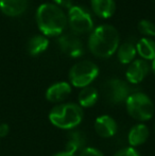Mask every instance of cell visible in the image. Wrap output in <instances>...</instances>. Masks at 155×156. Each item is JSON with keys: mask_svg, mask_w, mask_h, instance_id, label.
<instances>
[{"mask_svg": "<svg viewBox=\"0 0 155 156\" xmlns=\"http://www.w3.org/2000/svg\"><path fill=\"white\" fill-rule=\"evenodd\" d=\"M119 46V33L113 26L103 25L96 28L88 41L90 51L98 58H106L115 53Z\"/></svg>", "mask_w": 155, "mask_h": 156, "instance_id": "1", "label": "cell"}, {"mask_svg": "<svg viewBox=\"0 0 155 156\" xmlns=\"http://www.w3.org/2000/svg\"><path fill=\"white\" fill-rule=\"evenodd\" d=\"M36 20L39 30L48 36L61 35L67 25L66 15L61 8L52 3L39 5L36 13Z\"/></svg>", "mask_w": 155, "mask_h": 156, "instance_id": "2", "label": "cell"}, {"mask_svg": "<svg viewBox=\"0 0 155 156\" xmlns=\"http://www.w3.org/2000/svg\"><path fill=\"white\" fill-rule=\"evenodd\" d=\"M82 119V108L75 103L56 105L49 113L50 122L54 126L63 129H73L81 123Z\"/></svg>", "mask_w": 155, "mask_h": 156, "instance_id": "3", "label": "cell"}, {"mask_svg": "<svg viewBox=\"0 0 155 156\" xmlns=\"http://www.w3.org/2000/svg\"><path fill=\"white\" fill-rule=\"evenodd\" d=\"M128 113L134 119L146 121L153 117L154 105L151 99L143 93L132 94L125 101Z\"/></svg>", "mask_w": 155, "mask_h": 156, "instance_id": "4", "label": "cell"}, {"mask_svg": "<svg viewBox=\"0 0 155 156\" xmlns=\"http://www.w3.org/2000/svg\"><path fill=\"white\" fill-rule=\"evenodd\" d=\"M99 74V69L97 65L90 61H82L72 66L69 72L70 82L76 87L88 86Z\"/></svg>", "mask_w": 155, "mask_h": 156, "instance_id": "5", "label": "cell"}, {"mask_svg": "<svg viewBox=\"0 0 155 156\" xmlns=\"http://www.w3.org/2000/svg\"><path fill=\"white\" fill-rule=\"evenodd\" d=\"M69 23L76 33L89 32L93 27V18L88 11L78 5H72L69 9Z\"/></svg>", "mask_w": 155, "mask_h": 156, "instance_id": "6", "label": "cell"}, {"mask_svg": "<svg viewBox=\"0 0 155 156\" xmlns=\"http://www.w3.org/2000/svg\"><path fill=\"white\" fill-rule=\"evenodd\" d=\"M104 94L106 99L112 103H120L126 101L130 96V87L124 81L119 79H113L104 85Z\"/></svg>", "mask_w": 155, "mask_h": 156, "instance_id": "7", "label": "cell"}, {"mask_svg": "<svg viewBox=\"0 0 155 156\" xmlns=\"http://www.w3.org/2000/svg\"><path fill=\"white\" fill-rule=\"evenodd\" d=\"M58 45L65 54L72 58H78L83 53V44L81 39L73 33L64 34L58 38Z\"/></svg>", "mask_w": 155, "mask_h": 156, "instance_id": "8", "label": "cell"}, {"mask_svg": "<svg viewBox=\"0 0 155 156\" xmlns=\"http://www.w3.org/2000/svg\"><path fill=\"white\" fill-rule=\"evenodd\" d=\"M149 72V65L143 60L134 61L126 70V79L130 83L137 84L145 79Z\"/></svg>", "mask_w": 155, "mask_h": 156, "instance_id": "9", "label": "cell"}, {"mask_svg": "<svg viewBox=\"0 0 155 156\" xmlns=\"http://www.w3.org/2000/svg\"><path fill=\"white\" fill-rule=\"evenodd\" d=\"M95 129L100 137L110 138L116 134L117 123L112 117L107 115L100 116L95 121Z\"/></svg>", "mask_w": 155, "mask_h": 156, "instance_id": "10", "label": "cell"}, {"mask_svg": "<svg viewBox=\"0 0 155 156\" xmlns=\"http://www.w3.org/2000/svg\"><path fill=\"white\" fill-rule=\"evenodd\" d=\"M71 93V87L66 82H58L51 85L46 91V98L52 103L62 102Z\"/></svg>", "mask_w": 155, "mask_h": 156, "instance_id": "11", "label": "cell"}, {"mask_svg": "<svg viewBox=\"0 0 155 156\" xmlns=\"http://www.w3.org/2000/svg\"><path fill=\"white\" fill-rule=\"evenodd\" d=\"M27 0H0V10L6 16H18L26 11Z\"/></svg>", "mask_w": 155, "mask_h": 156, "instance_id": "12", "label": "cell"}, {"mask_svg": "<svg viewBox=\"0 0 155 156\" xmlns=\"http://www.w3.org/2000/svg\"><path fill=\"white\" fill-rule=\"evenodd\" d=\"M149 137V129L147 125L145 124H137L131 129L129 133V144L132 147H137L145 144Z\"/></svg>", "mask_w": 155, "mask_h": 156, "instance_id": "13", "label": "cell"}, {"mask_svg": "<svg viewBox=\"0 0 155 156\" xmlns=\"http://www.w3.org/2000/svg\"><path fill=\"white\" fill-rule=\"evenodd\" d=\"M85 144H86L85 136L81 132L71 131L69 132L68 138H67L65 151L75 154L77 151H82L83 149H85Z\"/></svg>", "mask_w": 155, "mask_h": 156, "instance_id": "14", "label": "cell"}, {"mask_svg": "<svg viewBox=\"0 0 155 156\" xmlns=\"http://www.w3.org/2000/svg\"><path fill=\"white\" fill-rule=\"evenodd\" d=\"M95 13L102 18H108L115 12V1L114 0H91Z\"/></svg>", "mask_w": 155, "mask_h": 156, "instance_id": "15", "label": "cell"}, {"mask_svg": "<svg viewBox=\"0 0 155 156\" xmlns=\"http://www.w3.org/2000/svg\"><path fill=\"white\" fill-rule=\"evenodd\" d=\"M98 101V91L95 87L86 86L82 88L79 94V103L80 106L83 107H91L97 103Z\"/></svg>", "mask_w": 155, "mask_h": 156, "instance_id": "16", "label": "cell"}, {"mask_svg": "<svg viewBox=\"0 0 155 156\" xmlns=\"http://www.w3.org/2000/svg\"><path fill=\"white\" fill-rule=\"evenodd\" d=\"M137 52L146 60H154L155 43L149 38H141L137 44Z\"/></svg>", "mask_w": 155, "mask_h": 156, "instance_id": "17", "label": "cell"}, {"mask_svg": "<svg viewBox=\"0 0 155 156\" xmlns=\"http://www.w3.org/2000/svg\"><path fill=\"white\" fill-rule=\"evenodd\" d=\"M49 41L46 37L41 36V35H36L33 36L29 41L28 44V51L31 55H37V54L44 52L48 48Z\"/></svg>", "mask_w": 155, "mask_h": 156, "instance_id": "18", "label": "cell"}, {"mask_svg": "<svg viewBox=\"0 0 155 156\" xmlns=\"http://www.w3.org/2000/svg\"><path fill=\"white\" fill-rule=\"evenodd\" d=\"M135 55H136V47L132 43L126 41L118 48V60L122 64L131 63L134 60Z\"/></svg>", "mask_w": 155, "mask_h": 156, "instance_id": "19", "label": "cell"}, {"mask_svg": "<svg viewBox=\"0 0 155 156\" xmlns=\"http://www.w3.org/2000/svg\"><path fill=\"white\" fill-rule=\"evenodd\" d=\"M138 29L143 34L146 35H151V36H155V26L153 23L150 20H141L138 23Z\"/></svg>", "mask_w": 155, "mask_h": 156, "instance_id": "20", "label": "cell"}, {"mask_svg": "<svg viewBox=\"0 0 155 156\" xmlns=\"http://www.w3.org/2000/svg\"><path fill=\"white\" fill-rule=\"evenodd\" d=\"M114 156H140L134 148H125L118 151Z\"/></svg>", "mask_w": 155, "mask_h": 156, "instance_id": "21", "label": "cell"}, {"mask_svg": "<svg viewBox=\"0 0 155 156\" xmlns=\"http://www.w3.org/2000/svg\"><path fill=\"white\" fill-rule=\"evenodd\" d=\"M80 156H103V154L95 148H85L81 151Z\"/></svg>", "mask_w": 155, "mask_h": 156, "instance_id": "22", "label": "cell"}, {"mask_svg": "<svg viewBox=\"0 0 155 156\" xmlns=\"http://www.w3.org/2000/svg\"><path fill=\"white\" fill-rule=\"evenodd\" d=\"M9 133H10V126L6 123L0 124V138H3L5 136H8Z\"/></svg>", "mask_w": 155, "mask_h": 156, "instance_id": "23", "label": "cell"}, {"mask_svg": "<svg viewBox=\"0 0 155 156\" xmlns=\"http://www.w3.org/2000/svg\"><path fill=\"white\" fill-rule=\"evenodd\" d=\"M58 5H62L64 8H69L70 9L72 6V1L73 0H54Z\"/></svg>", "mask_w": 155, "mask_h": 156, "instance_id": "24", "label": "cell"}, {"mask_svg": "<svg viewBox=\"0 0 155 156\" xmlns=\"http://www.w3.org/2000/svg\"><path fill=\"white\" fill-rule=\"evenodd\" d=\"M54 156H76L75 154H72V153H69L67 152V151H63V152H60V153H56Z\"/></svg>", "mask_w": 155, "mask_h": 156, "instance_id": "25", "label": "cell"}, {"mask_svg": "<svg viewBox=\"0 0 155 156\" xmlns=\"http://www.w3.org/2000/svg\"><path fill=\"white\" fill-rule=\"evenodd\" d=\"M152 70H153V72L155 74V58L153 60V63H152Z\"/></svg>", "mask_w": 155, "mask_h": 156, "instance_id": "26", "label": "cell"}]
</instances>
